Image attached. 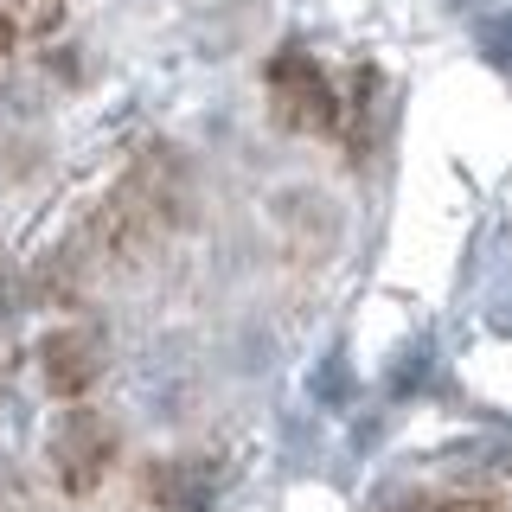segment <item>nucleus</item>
I'll return each instance as SVG.
<instances>
[{"mask_svg":"<svg viewBox=\"0 0 512 512\" xmlns=\"http://www.w3.org/2000/svg\"><path fill=\"white\" fill-rule=\"evenodd\" d=\"M116 455H122V429L103 410H84V404H71L52 423V436H45V468H52V480L71 500L103 493V480L116 474Z\"/></svg>","mask_w":512,"mask_h":512,"instance_id":"1","label":"nucleus"},{"mask_svg":"<svg viewBox=\"0 0 512 512\" xmlns=\"http://www.w3.org/2000/svg\"><path fill=\"white\" fill-rule=\"evenodd\" d=\"M263 96H269V116H276L288 135H333V128H340V90L320 71V58H308L301 45H288V52L269 58Z\"/></svg>","mask_w":512,"mask_h":512,"instance_id":"2","label":"nucleus"},{"mask_svg":"<svg viewBox=\"0 0 512 512\" xmlns=\"http://www.w3.org/2000/svg\"><path fill=\"white\" fill-rule=\"evenodd\" d=\"M103 372H109V340L96 327H84V320H64V327H52L39 340V378L58 404H84L103 384Z\"/></svg>","mask_w":512,"mask_h":512,"instance_id":"3","label":"nucleus"},{"mask_svg":"<svg viewBox=\"0 0 512 512\" xmlns=\"http://www.w3.org/2000/svg\"><path fill=\"white\" fill-rule=\"evenodd\" d=\"M218 493V468L199 455H173V461H154L148 474H141L135 500L141 512H205Z\"/></svg>","mask_w":512,"mask_h":512,"instance_id":"4","label":"nucleus"},{"mask_svg":"<svg viewBox=\"0 0 512 512\" xmlns=\"http://www.w3.org/2000/svg\"><path fill=\"white\" fill-rule=\"evenodd\" d=\"M7 308H13V282H7V269H0V320H7Z\"/></svg>","mask_w":512,"mask_h":512,"instance_id":"5","label":"nucleus"}]
</instances>
